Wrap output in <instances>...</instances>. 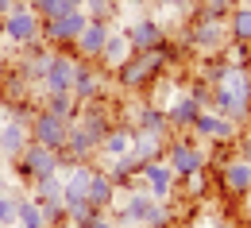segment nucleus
I'll return each mask as SVG.
<instances>
[{
	"mask_svg": "<svg viewBox=\"0 0 251 228\" xmlns=\"http://www.w3.org/2000/svg\"><path fill=\"white\" fill-rule=\"evenodd\" d=\"M213 108L232 124H244L251 116V74L244 66H228L224 77L213 85Z\"/></svg>",
	"mask_w": 251,
	"mask_h": 228,
	"instance_id": "1",
	"label": "nucleus"
},
{
	"mask_svg": "<svg viewBox=\"0 0 251 228\" xmlns=\"http://www.w3.org/2000/svg\"><path fill=\"white\" fill-rule=\"evenodd\" d=\"M162 70H166V62H162L158 51H131L124 62L112 70V77H116V85L124 93H147L151 81H155Z\"/></svg>",
	"mask_w": 251,
	"mask_h": 228,
	"instance_id": "2",
	"label": "nucleus"
},
{
	"mask_svg": "<svg viewBox=\"0 0 251 228\" xmlns=\"http://www.w3.org/2000/svg\"><path fill=\"white\" fill-rule=\"evenodd\" d=\"M12 166H16V178H20L24 186H35L39 178H47V174H58V170H62V155L31 139V143L12 159Z\"/></svg>",
	"mask_w": 251,
	"mask_h": 228,
	"instance_id": "3",
	"label": "nucleus"
},
{
	"mask_svg": "<svg viewBox=\"0 0 251 228\" xmlns=\"http://www.w3.org/2000/svg\"><path fill=\"white\" fill-rule=\"evenodd\" d=\"M43 35V20L35 16V8L27 0H16L4 16H0V39H8V43H16V47H27Z\"/></svg>",
	"mask_w": 251,
	"mask_h": 228,
	"instance_id": "4",
	"label": "nucleus"
},
{
	"mask_svg": "<svg viewBox=\"0 0 251 228\" xmlns=\"http://www.w3.org/2000/svg\"><path fill=\"white\" fill-rule=\"evenodd\" d=\"M31 116L35 112H27V104H16L12 116L0 124V155H4V163H12L31 143Z\"/></svg>",
	"mask_w": 251,
	"mask_h": 228,
	"instance_id": "5",
	"label": "nucleus"
},
{
	"mask_svg": "<svg viewBox=\"0 0 251 228\" xmlns=\"http://www.w3.org/2000/svg\"><path fill=\"white\" fill-rule=\"evenodd\" d=\"M89 24V12L85 8H70L62 16H54V20H43V43L47 47H54V51H62V47H74V39L81 35V27Z\"/></svg>",
	"mask_w": 251,
	"mask_h": 228,
	"instance_id": "6",
	"label": "nucleus"
},
{
	"mask_svg": "<svg viewBox=\"0 0 251 228\" xmlns=\"http://www.w3.org/2000/svg\"><path fill=\"white\" fill-rule=\"evenodd\" d=\"M31 197L39 201L43 217L50 228H62L66 225V190H62V174H47L31 186Z\"/></svg>",
	"mask_w": 251,
	"mask_h": 228,
	"instance_id": "7",
	"label": "nucleus"
},
{
	"mask_svg": "<svg viewBox=\"0 0 251 228\" xmlns=\"http://www.w3.org/2000/svg\"><path fill=\"white\" fill-rule=\"evenodd\" d=\"M170 170L186 182L189 174H197V170H205V151H201V143H193V139H166V155H162Z\"/></svg>",
	"mask_w": 251,
	"mask_h": 228,
	"instance_id": "8",
	"label": "nucleus"
},
{
	"mask_svg": "<svg viewBox=\"0 0 251 228\" xmlns=\"http://www.w3.org/2000/svg\"><path fill=\"white\" fill-rule=\"evenodd\" d=\"M189 43L197 47V51H220L224 43H228V24L213 16V12H197L193 16V24H189Z\"/></svg>",
	"mask_w": 251,
	"mask_h": 228,
	"instance_id": "9",
	"label": "nucleus"
},
{
	"mask_svg": "<svg viewBox=\"0 0 251 228\" xmlns=\"http://www.w3.org/2000/svg\"><path fill=\"white\" fill-rule=\"evenodd\" d=\"M74 66H77V58H70V47L54 51L39 85H43L47 93H70V85H74Z\"/></svg>",
	"mask_w": 251,
	"mask_h": 228,
	"instance_id": "10",
	"label": "nucleus"
},
{
	"mask_svg": "<svg viewBox=\"0 0 251 228\" xmlns=\"http://www.w3.org/2000/svg\"><path fill=\"white\" fill-rule=\"evenodd\" d=\"M70 93L77 97V104H85V101H100V93H104V77H100V70H97L93 58H77Z\"/></svg>",
	"mask_w": 251,
	"mask_h": 228,
	"instance_id": "11",
	"label": "nucleus"
},
{
	"mask_svg": "<svg viewBox=\"0 0 251 228\" xmlns=\"http://www.w3.org/2000/svg\"><path fill=\"white\" fill-rule=\"evenodd\" d=\"M66 131H70V124L58 120L54 112H47V108H39V112L31 116V139L43 143V147H50V151H62Z\"/></svg>",
	"mask_w": 251,
	"mask_h": 228,
	"instance_id": "12",
	"label": "nucleus"
},
{
	"mask_svg": "<svg viewBox=\"0 0 251 228\" xmlns=\"http://www.w3.org/2000/svg\"><path fill=\"white\" fill-rule=\"evenodd\" d=\"M236 128H240V124H232L228 116H220L217 108H201L197 120L189 124V131H193L197 139H220V143H224V139H236Z\"/></svg>",
	"mask_w": 251,
	"mask_h": 228,
	"instance_id": "13",
	"label": "nucleus"
},
{
	"mask_svg": "<svg viewBox=\"0 0 251 228\" xmlns=\"http://www.w3.org/2000/svg\"><path fill=\"white\" fill-rule=\"evenodd\" d=\"M77 124H81V131L89 135V143L100 147V139H104L108 128H112V116H108V108H104L100 101H85V104L77 108Z\"/></svg>",
	"mask_w": 251,
	"mask_h": 228,
	"instance_id": "14",
	"label": "nucleus"
},
{
	"mask_svg": "<svg viewBox=\"0 0 251 228\" xmlns=\"http://www.w3.org/2000/svg\"><path fill=\"white\" fill-rule=\"evenodd\" d=\"M174 182H178V174L170 170V163H166V159L143 163V190L155 197V201H166V197L174 194Z\"/></svg>",
	"mask_w": 251,
	"mask_h": 228,
	"instance_id": "15",
	"label": "nucleus"
},
{
	"mask_svg": "<svg viewBox=\"0 0 251 228\" xmlns=\"http://www.w3.org/2000/svg\"><path fill=\"white\" fill-rule=\"evenodd\" d=\"M108 31H112V27H108V20H93V16H89V24L81 27V35L74 39V47H70V51H74V54H81V58H93V62H97V58H100V51H104Z\"/></svg>",
	"mask_w": 251,
	"mask_h": 228,
	"instance_id": "16",
	"label": "nucleus"
},
{
	"mask_svg": "<svg viewBox=\"0 0 251 228\" xmlns=\"http://www.w3.org/2000/svg\"><path fill=\"white\" fill-rule=\"evenodd\" d=\"M62 166H81V163H89L97 155V147L89 143V135L81 131V124L77 120H70V131H66V143H62Z\"/></svg>",
	"mask_w": 251,
	"mask_h": 228,
	"instance_id": "17",
	"label": "nucleus"
},
{
	"mask_svg": "<svg viewBox=\"0 0 251 228\" xmlns=\"http://www.w3.org/2000/svg\"><path fill=\"white\" fill-rule=\"evenodd\" d=\"M89 174H93V166H89V163L70 166V174L62 178L66 209H81V205H89Z\"/></svg>",
	"mask_w": 251,
	"mask_h": 228,
	"instance_id": "18",
	"label": "nucleus"
},
{
	"mask_svg": "<svg viewBox=\"0 0 251 228\" xmlns=\"http://www.w3.org/2000/svg\"><path fill=\"white\" fill-rule=\"evenodd\" d=\"M124 35H127V43H131V51H155L158 43L166 39L162 24H158V20H151V16H143V20L127 24V27H124Z\"/></svg>",
	"mask_w": 251,
	"mask_h": 228,
	"instance_id": "19",
	"label": "nucleus"
},
{
	"mask_svg": "<svg viewBox=\"0 0 251 228\" xmlns=\"http://www.w3.org/2000/svg\"><path fill=\"white\" fill-rule=\"evenodd\" d=\"M131 131H143V135H155V139H170V120H166V108L158 104H143L139 116L127 124Z\"/></svg>",
	"mask_w": 251,
	"mask_h": 228,
	"instance_id": "20",
	"label": "nucleus"
},
{
	"mask_svg": "<svg viewBox=\"0 0 251 228\" xmlns=\"http://www.w3.org/2000/svg\"><path fill=\"white\" fill-rule=\"evenodd\" d=\"M50 54H54V47H47L43 39H35L24 47V58H20V70L31 77V81H43V74H47V62H50Z\"/></svg>",
	"mask_w": 251,
	"mask_h": 228,
	"instance_id": "21",
	"label": "nucleus"
},
{
	"mask_svg": "<svg viewBox=\"0 0 251 228\" xmlns=\"http://www.w3.org/2000/svg\"><path fill=\"white\" fill-rule=\"evenodd\" d=\"M89 205L100 209V213H108L112 205H116V182L108 178V170H97L89 174Z\"/></svg>",
	"mask_w": 251,
	"mask_h": 228,
	"instance_id": "22",
	"label": "nucleus"
},
{
	"mask_svg": "<svg viewBox=\"0 0 251 228\" xmlns=\"http://www.w3.org/2000/svg\"><path fill=\"white\" fill-rule=\"evenodd\" d=\"M201 104L189 97V93H178V97L166 104V120H170V131H189V124L197 120Z\"/></svg>",
	"mask_w": 251,
	"mask_h": 228,
	"instance_id": "23",
	"label": "nucleus"
},
{
	"mask_svg": "<svg viewBox=\"0 0 251 228\" xmlns=\"http://www.w3.org/2000/svg\"><path fill=\"white\" fill-rule=\"evenodd\" d=\"M31 85H35V81L24 74V70H20V66H16L12 74H4V77H0V101H8L12 108H16V104H27Z\"/></svg>",
	"mask_w": 251,
	"mask_h": 228,
	"instance_id": "24",
	"label": "nucleus"
},
{
	"mask_svg": "<svg viewBox=\"0 0 251 228\" xmlns=\"http://www.w3.org/2000/svg\"><path fill=\"white\" fill-rule=\"evenodd\" d=\"M108 178H112L116 186H139V182H143V159H135L131 151L120 155V159H112V163H108Z\"/></svg>",
	"mask_w": 251,
	"mask_h": 228,
	"instance_id": "25",
	"label": "nucleus"
},
{
	"mask_svg": "<svg viewBox=\"0 0 251 228\" xmlns=\"http://www.w3.org/2000/svg\"><path fill=\"white\" fill-rule=\"evenodd\" d=\"M131 139H135V131L127 128V124H120V128L112 124V128H108V135L100 139V147H97V151L112 163V159H120V155H127V151H131Z\"/></svg>",
	"mask_w": 251,
	"mask_h": 228,
	"instance_id": "26",
	"label": "nucleus"
},
{
	"mask_svg": "<svg viewBox=\"0 0 251 228\" xmlns=\"http://www.w3.org/2000/svg\"><path fill=\"white\" fill-rule=\"evenodd\" d=\"M224 190L228 194H236V197H248L251 194V166L244 163V159H232V163L224 166Z\"/></svg>",
	"mask_w": 251,
	"mask_h": 228,
	"instance_id": "27",
	"label": "nucleus"
},
{
	"mask_svg": "<svg viewBox=\"0 0 251 228\" xmlns=\"http://www.w3.org/2000/svg\"><path fill=\"white\" fill-rule=\"evenodd\" d=\"M127 54H131V43H127L124 31H108V39H104V51H100V58L97 62L108 66V70H116V66L124 62Z\"/></svg>",
	"mask_w": 251,
	"mask_h": 228,
	"instance_id": "28",
	"label": "nucleus"
},
{
	"mask_svg": "<svg viewBox=\"0 0 251 228\" xmlns=\"http://www.w3.org/2000/svg\"><path fill=\"white\" fill-rule=\"evenodd\" d=\"M224 20H228V39H232V43H248V47H251V8H248V4H236Z\"/></svg>",
	"mask_w": 251,
	"mask_h": 228,
	"instance_id": "29",
	"label": "nucleus"
},
{
	"mask_svg": "<svg viewBox=\"0 0 251 228\" xmlns=\"http://www.w3.org/2000/svg\"><path fill=\"white\" fill-rule=\"evenodd\" d=\"M16 225L20 228H50L35 197H16Z\"/></svg>",
	"mask_w": 251,
	"mask_h": 228,
	"instance_id": "30",
	"label": "nucleus"
},
{
	"mask_svg": "<svg viewBox=\"0 0 251 228\" xmlns=\"http://www.w3.org/2000/svg\"><path fill=\"white\" fill-rule=\"evenodd\" d=\"M43 108H47V112H54L58 120L70 124V120H77V108H81V104H77L74 93H47V104H43Z\"/></svg>",
	"mask_w": 251,
	"mask_h": 228,
	"instance_id": "31",
	"label": "nucleus"
},
{
	"mask_svg": "<svg viewBox=\"0 0 251 228\" xmlns=\"http://www.w3.org/2000/svg\"><path fill=\"white\" fill-rule=\"evenodd\" d=\"M27 4L35 8V16H39V20H54V16H62V12L74 8L70 0H27Z\"/></svg>",
	"mask_w": 251,
	"mask_h": 228,
	"instance_id": "32",
	"label": "nucleus"
},
{
	"mask_svg": "<svg viewBox=\"0 0 251 228\" xmlns=\"http://www.w3.org/2000/svg\"><path fill=\"white\" fill-rule=\"evenodd\" d=\"M81 8H85L93 20H108V24H112V16L120 12V0H85Z\"/></svg>",
	"mask_w": 251,
	"mask_h": 228,
	"instance_id": "33",
	"label": "nucleus"
},
{
	"mask_svg": "<svg viewBox=\"0 0 251 228\" xmlns=\"http://www.w3.org/2000/svg\"><path fill=\"white\" fill-rule=\"evenodd\" d=\"M147 228H170L174 225V217H170V209H166V201H155L151 205V213H147V221H143Z\"/></svg>",
	"mask_w": 251,
	"mask_h": 228,
	"instance_id": "34",
	"label": "nucleus"
},
{
	"mask_svg": "<svg viewBox=\"0 0 251 228\" xmlns=\"http://www.w3.org/2000/svg\"><path fill=\"white\" fill-rule=\"evenodd\" d=\"M16 197L20 194H4V190H0V228L16 225Z\"/></svg>",
	"mask_w": 251,
	"mask_h": 228,
	"instance_id": "35",
	"label": "nucleus"
},
{
	"mask_svg": "<svg viewBox=\"0 0 251 228\" xmlns=\"http://www.w3.org/2000/svg\"><path fill=\"white\" fill-rule=\"evenodd\" d=\"M189 97L197 101L201 108H213V85H209V81H193V89H189Z\"/></svg>",
	"mask_w": 251,
	"mask_h": 228,
	"instance_id": "36",
	"label": "nucleus"
},
{
	"mask_svg": "<svg viewBox=\"0 0 251 228\" xmlns=\"http://www.w3.org/2000/svg\"><path fill=\"white\" fill-rule=\"evenodd\" d=\"M201 8H205V12H213V16H220V20H224V16H228V12L236 8V0H205Z\"/></svg>",
	"mask_w": 251,
	"mask_h": 228,
	"instance_id": "37",
	"label": "nucleus"
},
{
	"mask_svg": "<svg viewBox=\"0 0 251 228\" xmlns=\"http://www.w3.org/2000/svg\"><path fill=\"white\" fill-rule=\"evenodd\" d=\"M89 228H120V225H116V221H112L108 213H97L93 221H89Z\"/></svg>",
	"mask_w": 251,
	"mask_h": 228,
	"instance_id": "38",
	"label": "nucleus"
},
{
	"mask_svg": "<svg viewBox=\"0 0 251 228\" xmlns=\"http://www.w3.org/2000/svg\"><path fill=\"white\" fill-rule=\"evenodd\" d=\"M162 4H166L170 12H193V4H197V0H162Z\"/></svg>",
	"mask_w": 251,
	"mask_h": 228,
	"instance_id": "39",
	"label": "nucleus"
},
{
	"mask_svg": "<svg viewBox=\"0 0 251 228\" xmlns=\"http://www.w3.org/2000/svg\"><path fill=\"white\" fill-rule=\"evenodd\" d=\"M240 159L251 166V135H248V139H240Z\"/></svg>",
	"mask_w": 251,
	"mask_h": 228,
	"instance_id": "40",
	"label": "nucleus"
},
{
	"mask_svg": "<svg viewBox=\"0 0 251 228\" xmlns=\"http://www.w3.org/2000/svg\"><path fill=\"white\" fill-rule=\"evenodd\" d=\"M12 4H16V0H0V16H4V12L12 8Z\"/></svg>",
	"mask_w": 251,
	"mask_h": 228,
	"instance_id": "41",
	"label": "nucleus"
},
{
	"mask_svg": "<svg viewBox=\"0 0 251 228\" xmlns=\"http://www.w3.org/2000/svg\"><path fill=\"white\" fill-rule=\"evenodd\" d=\"M70 4H74V8H81V4H85V0H70Z\"/></svg>",
	"mask_w": 251,
	"mask_h": 228,
	"instance_id": "42",
	"label": "nucleus"
},
{
	"mask_svg": "<svg viewBox=\"0 0 251 228\" xmlns=\"http://www.w3.org/2000/svg\"><path fill=\"white\" fill-rule=\"evenodd\" d=\"M0 178H4V155H0Z\"/></svg>",
	"mask_w": 251,
	"mask_h": 228,
	"instance_id": "43",
	"label": "nucleus"
},
{
	"mask_svg": "<svg viewBox=\"0 0 251 228\" xmlns=\"http://www.w3.org/2000/svg\"><path fill=\"white\" fill-rule=\"evenodd\" d=\"M120 4H143V0H120Z\"/></svg>",
	"mask_w": 251,
	"mask_h": 228,
	"instance_id": "44",
	"label": "nucleus"
},
{
	"mask_svg": "<svg viewBox=\"0 0 251 228\" xmlns=\"http://www.w3.org/2000/svg\"><path fill=\"white\" fill-rule=\"evenodd\" d=\"M127 228H147V225H127Z\"/></svg>",
	"mask_w": 251,
	"mask_h": 228,
	"instance_id": "45",
	"label": "nucleus"
},
{
	"mask_svg": "<svg viewBox=\"0 0 251 228\" xmlns=\"http://www.w3.org/2000/svg\"><path fill=\"white\" fill-rule=\"evenodd\" d=\"M244 4H248V8H251V0H244Z\"/></svg>",
	"mask_w": 251,
	"mask_h": 228,
	"instance_id": "46",
	"label": "nucleus"
}]
</instances>
